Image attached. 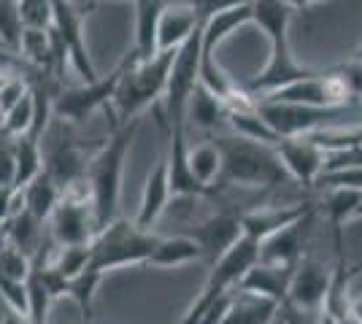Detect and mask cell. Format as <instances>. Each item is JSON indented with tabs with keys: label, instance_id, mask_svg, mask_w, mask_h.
<instances>
[{
	"label": "cell",
	"instance_id": "cell-35",
	"mask_svg": "<svg viewBox=\"0 0 362 324\" xmlns=\"http://www.w3.org/2000/svg\"><path fill=\"white\" fill-rule=\"evenodd\" d=\"M100 281H103V278L98 276V273H92V270H87V268H84V273H81V276H76L74 281H71L68 297H71L76 306H78V311H81V322H84V324L92 322L95 294H98Z\"/></svg>",
	"mask_w": 362,
	"mask_h": 324
},
{
	"label": "cell",
	"instance_id": "cell-4",
	"mask_svg": "<svg viewBox=\"0 0 362 324\" xmlns=\"http://www.w3.org/2000/svg\"><path fill=\"white\" fill-rule=\"evenodd\" d=\"M214 143L222 155L219 186L235 184L246 189H268V186L284 184L289 179L276 155V146L271 143H259L241 136H222Z\"/></svg>",
	"mask_w": 362,
	"mask_h": 324
},
{
	"label": "cell",
	"instance_id": "cell-50",
	"mask_svg": "<svg viewBox=\"0 0 362 324\" xmlns=\"http://www.w3.org/2000/svg\"><path fill=\"white\" fill-rule=\"evenodd\" d=\"M354 62H360L362 65V44L357 47V52H354Z\"/></svg>",
	"mask_w": 362,
	"mask_h": 324
},
{
	"label": "cell",
	"instance_id": "cell-10",
	"mask_svg": "<svg viewBox=\"0 0 362 324\" xmlns=\"http://www.w3.org/2000/svg\"><path fill=\"white\" fill-rule=\"evenodd\" d=\"M122 71H124V60L108 73V76H100L98 81H90V84H81V87H74V90H60L57 100H54V116H60L62 122H84L87 116H92L98 108H106L114 97V90L119 84Z\"/></svg>",
	"mask_w": 362,
	"mask_h": 324
},
{
	"label": "cell",
	"instance_id": "cell-9",
	"mask_svg": "<svg viewBox=\"0 0 362 324\" xmlns=\"http://www.w3.org/2000/svg\"><path fill=\"white\" fill-rule=\"evenodd\" d=\"M52 32L62 47L65 57L74 62L76 73L84 78V84L98 81V71L90 57V49L84 41V11L71 0H54V25Z\"/></svg>",
	"mask_w": 362,
	"mask_h": 324
},
{
	"label": "cell",
	"instance_id": "cell-48",
	"mask_svg": "<svg viewBox=\"0 0 362 324\" xmlns=\"http://www.w3.org/2000/svg\"><path fill=\"white\" fill-rule=\"evenodd\" d=\"M0 244H6V222H0Z\"/></svg>",
	"mask_w": 362,
	"mask_h": 324
},
{
	"label": "cell",
	"instance_id": "cell-20",
	"mask_svg": "<svg viewBox=\"0 0 362 324\" xmlns=\"http://www.w3.org/2000/svg\"><path fill=\"white\" fill-rule=\"evenodd\" d=\"M44 170L52 176V181L65 189V186L76 184V181H81L84 176H87V162H84V157H81V149L71 143V140H60L54 149H52V155L44 160Z\"/></svg>",
	"mask_w": 362,
	"mask_h": 324
},
{
	"label": "cell",
	"instance_id": "cell-16",
	"mask_svg": "<svg viewBox=\"0 0 362 324\" xmlns=\"http://www.w3.org/2000/svg\"><path fill=\"white\" fill-rule=\"evenodd\" d=\"M311 211L308 203H292V205H262L255 211H243L238 214L241 219L243 235L255 238L257 244H262L265 238H271L273 232L284 230L292 222H298Z\"/></svg>",
	"mask_w": 362,
	"mask_h": 324
},
{
	"label": "cell",
	"instance_id": "cell-39",
	"mask_svg": "<svg viewBox=\"0 0 362 324\" xmlns=\"http://www.w3.org/2000/svg\"><path fill=\"white\" fill-rule=\"evenodd\" d=\"M28 90H30V81L25 76H6V81L0 84V116L8 111L11 106H16L25 95H28Z\"/></svg>",
	"mask_w": 362,
	"mask_h": 324
},
{
	"label": "cell",
	"instance_id": "cell-3",
	"mask_svg": "<svg viewBox=\"0 0 362 324\" xmlns=\"http://www.w3.org/2000/svg\"><path fill=\"white\" fill-rule=\"evenodd\" d=\"M173 57H176V49L157 52L151 60H138L133 52L124 57V71H122L119 84H117L114 97H111L114 111H117V119L111 122V130L122 127L130 119H138L141 111L154 106L165 95Z\"/></svg>",
	"mask_w": 362,
	"mask_h": 324
},
{
	"label": "cell",
	"instance_id": "cell-53",
	"mask_svg": "<svg viewBox=\"0 0 362 324\" xmlns=\"http://www.w3.org/2000/svg\"><path fill=\"white\" fill-rule=\"evenodd\" d=\"M341 324H354V322H351V319H346V322H341Z\"/></svg>",
	"mask_w": 362,
	"mask_h": 324
},
{
	"label": "cell",
	"instance_id": "cell-30",
	"mask_svg": "<svg viewBox=\"0 0 362 324\" xmlns=\"http://www.w3.org/2000/svg\"><path fill=\"white\" fill-rule=\"evenodd\" d=\"M303 138H308L314 146H319L325 155L362 149V124H351V127H322V130H314V133H308Z\"/></svg>",
	"mask_w": 362,
	"mask_h": 324
},
{
	"label": "cell",
	"instance_id": "cell-25",
	"mask_svg": "<svg viewBox=\"0 0 362 324\" xmlns=\"http://www.w3.org/2000/svg\"><path fill=\"white\" fill-rule=\"evenodd\" d=\"M19 189H22V195H25V211L35 216L38 222H49L62 198V189L52 181V176L44 170L41 176L33 179L30 184L19 186Z\"/></svg>",
	"mask_w": 362,
	"mask_h": 324
},
{
	"label": "cell",
	"instance_id": "cell-42",
	"mask_svg": "<svg viewBox=\"0 0 362 324\" xmlns=\"http://www.w3.org/2000/svg\"><path fill=\"white\" fill-rule=\"evenodd\" d=\"M252 3L255 0H195V8L206 19L216 11H230V8H241V6H252Z\"/></svg>",
	"mask_w": 362,
	"mask_h": 324
},
{
	"label": "cell",
	"instance_id": "cell-17",
	"mask_svg": "<svg viewBox=\"0 0 362 324\" xmlns=\"http://www.w3.org/2000/svg\"><path fill=\"white\" fill-rule=\"evenodd\" d=\"M292 273H295V265H273V263H259V260H257V263L246 270V276L238 281L235 289L262 294V297H271L276 303H281V300L287 297Z\"/></svg>",
	"mask_w": 362,
	"mask_h": 324
},
{
	"label": "cell",
	"instance_id": "cell-24",
	"mask_svg": "<svg viewBox=\"0 0 362 324\" xmlns=\"http://www.w3.org/2000/svg\"><path fill=\"white\" fill-rule=\"evenodd\" d=\"M252 22V6L230 8V11H216V14L203 19V52L214 54L219 44H225L233 32Z\"/></svg>",
	"mask_w": 362,
	"mask_h": 324
},
{
	"label": "cell",
	"instance_id": "cell-13",
	"mask_svg": "<svg viewBox=\"0 0 362 324\" xmlns=\"http://www.w3.org/2000/svg\"><path fill=\"white\" fill-rule=\"evenodd\" d=\"M184 235H189L197 246H200V251H203V260L209 265H214L238 238H243V230L238 214L222 211V214H216L211 219L195 224V227H189Z\"/></svg>",
	"mask_w": 362,
	"mask_h": 324
},
{
	"label": "cell",
	"instance_id": "cell-29",
	"mask_svg": "<svg viewBox=\"0 0 362 324\" xmlns=\"http://www.w3.org/2000/svg\"><path fill=\"white\" fill-rule=\"evenodd\" d=\"M28 287V319L30 324H49V308L54 303V294L46 284L44 273H41V265L33 260L30 276L25 281Z\"/></svg>",
	"mask_w": 362,
	"mask_h": 324
},
{
	"label": "cell",
	"instance_id": "cell-2",
	"mask_svg": "<svg viewBox=\"0 0 362 324\" xmlns=\"http://www.w3.org/2000/svg\"><path fill=\"white\" fill-rule=\"evenodd\" d=\"M138 124H141V119H130V122H124L122 127H114L108 140L100 146V152L92 157L90 165H87V176L84 179H87V186H90L98 232L117 219L124 160H127V152H130V146L136 140Z\"/></svg>",
	"mask_w": 362,
	"mask_h": 324
},
{
	"label": "cell",
	"instance_id": "cell-7",
	"mask_svg": "<svg viewBox=\"0 0 362 324\" xmlns=\"http://www.w3.org/2000/svg\"><path fill=\"white\" fill-rule=\"evenodd\" d=\"M98 232L95 208H92L87 179L62 189V198L52 214V235L60 246H78L90 244Z\"/></svg>",
	"mask_w": 362,
	"mask_h": 324
},
{
	"label": "cell",
	"instance_id": "cell-34",
	"mask_svg": "<svg viewBox=\"0 0 362 324\" xmlns=\"http://www.w3.org/2000/svg\"><path fill=\"white\" fill-rule=\"evenodd\" d=\"M33 119H35V103H33V90L11 106L3 116H0V127L6 133V138H16V136H28L33 130Z\"/></svg>",
	"mask_w": 362,
	"mask_h": 324
},
{
	"label": "cell",
	"instance_id": "cell-6",
	"mask_svg": "<svg viewBox=\"0 0 362 324\" xmlns=\"http://www.w3.org/2000/svg\"><path fill=\"white\" fill-rule=\"evenodd\" d=\"M200 57H203V22L176 49V57H173V65H170V76H168L165 95H163L168 130L170 127H184L187 103H189L197 81H200Z\"/></svg>",
	"mask_w": 362,
	"mask_h": 324
},
{
	"label": "cell",
	"instance_id": "cell-23",
	"mask_svg": "<svg viewBox=\"0 0 362 324\" xmlns=\"http://www.w3.org/2000/svg\"><path fill=\"white\" fill-rule=\"evenodd\" d=\"M203 260V251L189 235H170V238H157L151 248L146 265L151 268H181Z\"/></svg>",
	"mask_w": 362,
	"mask_h": 324
},
{
	"label": "cell",
	"instance_id": "cell-45",
	"mask_svg": "<svg viewBox=\"0 0 362 324\" xmlns=\"http://www.w3.org/2000/svg\"><path fill=\"white\" fill-rule=\"evenodd\" d=\"M284 3H287L292 11H300V8H308V6H311L308 0H284Z\"/></svg>",
	"mask_w": 362,
	"mask_h": 324
},
{
	"label": "cell",
	"instance_id": "cell-54",
	"mask_svg": "<svg viewBox=\"0 0 362 324\" xmlns=\"http://www.w3.org/2000/svg\"><path fill=\"white\" fill-rule=\"evenodd\" d=\"M308 3H317V0H308Z\"/></svg>",
	"mask_w": 362,
	"mask_h": 324
},
{
	"label": "cell",
	"instance_id": "cell-14",
	"mask_svg": "<svg viewBox=\"0 0 362 324\" xmlns=\"http://www.w3.org/2000/svg\"><path fill=\"white\" fill-rule=\"evenodd\" d=\"M276 155L281 160L289 179H295L305 186L317 184L319 173L325 168V152L319 146H314L308 138H303V136L281 138L276 143Z\"/></svg>",
	"mask_w": 362,
	"mask_h": 324
},
{
	"label": "cell",
	"instance_id": "cell-8",
	"mask_svg": "<svg viewBox=\"0 0 362 324\" xmlns=\"http://www.w3.org/2000/svg\"><path fill=\"white\" fill-rule=\"evenodd\" d=\"M257 111L279 138H298L314 130L327 127L330 119L349 114L351 108H314V106H292V103H271L257 100Z\"/></svg>",
	"mask_w": 362,
	"mask_h": 324
},
{
	"label": "cell",
	"instance_id": "cell-15",
	"mask_svg": "<svg viewBox=\"0 0 362 324\" xmlns=\"http://www.w3.org/2000/svg\"><path fill=\"white\" fill-rule=\"evenodd\" d=\"M314 224V208L308 214L292 222L284 230L273 232L271 238H265L259 244V263H273V265H298L305 248V238Z\"/></svg>",
	"mask_w": 362,
	"mask_h": 324
},
{
	"label": "cell",
	"instance_id": "cell-18",
	"mask_svg": "<svg viewBox=\"0 0 362 324\" xmlns=\"http://www.w3.org/2000/svg\"><path fill=\"white\" fill-rule=\"evenodd\" d=\"M168 203H170V184H168V160L165 155L154 162V168L146 176L144 184V198L138 205V216L133 219L141 230H149L151 224L165 214Z\"/></svg>",
	"mask_w": 362,
	"mask_h": 324
},
{
	"label": "cell",
	"instance_id": "cell-51",
	"mask_svg": "<svg viewBox=\"0 0 362 324\" xmlns=\"http://www.w3.org/2000/svg\"><path fill=\"white\" fill-rule=\"evenodd\" d=\"M354 270H357V273H360V270H362V263H360V265H357V268H354Z\"/></svg>",
	"mask_w": 362,
	"mask_h": 324
},
{
	"label": "cell",
	"instance_id": "cell-31",
	"mask_svg": "<svg viewBox=\"0 0 362 324\" xmlns=\"http://www.w3.org/2000/svg\"><path fill=\"white\" fill-rule=\"evenodd\" d=\"M187 111L195 119L197 127H203V130H214L227 116V106L214 92H209L203 84L195 87V92L187 103Z\"/></svg>",
	"mask_w": 362,
	"mask_h": 324
},
{
	"label": "cell",
	"instance_id": "cell-37",
	"mask_svg": "<svg viewBox=\"0 0 362 324\" xmlns=\"http://www.w3.org/2000/svg\"><path fill=\"white\" fill-rule=\"evenodd\" d=\"M33 260L11 244H0V276L11 281H28Z\"/></svg>",
	"mask_w": 362,
	"mask_h": 324
},
{
	"label": "cell",
	"instance_id": "cell-49",
	"mask_svg": "<svg viewBox=\"0 0 362 324\" xmlns=\"http://www.w3.org/2000/svg\"><path fill=\"white\" fill-rule=\"evenodd\" d=\"M354 219H362V198H360V203H357V208H354Z\"/></svg>",
	"mask_w": 362,
	"mask_h": 324
},
{
	"label": "cell",
	"instance_id": "cell-1",
	"mask_svg": "<svg viewBox=\"0 0 362 324\" xmlns=\"http://www.w3.org/2000/svg\"><path fill=\"white\" fill-rule=\"evenodd\" d=\"M289 19H292V8L284 0H255L252 3V22L268 35L271 57H268V65L262 68V73H257L252 81L243 84V90L249 95L265 97V95L276 92V90L287 87L292 81H300V78H308L317 73V71L303 68L300 62L292 57L287 38Z\"/></svg>",
	"mask_w": 362,
	"mask_h": 324
},
{
	"label": "cell",
	"instance_id": "cell-52",
	"mask_svg": "<svg viewBox=\"0 0 362 324\" xmlns=\"http://www.w3.org/2000/svg\"><path fill=\"white\" fill-rule=\"evenodd\" d=\"M0 138H6V133H3V127H0Z\"/></svg>",
	"mask_w": 362,
	"mask_h": 324
},
{
	"label": "cell",
	"instance_id": "cell-22",
	"mask_svg": "<svg viewBox=\"0 0 362 324\" xmlns=\"http://www.w3.org/2000/svg\"><path fill=\"white\" fill-rule=\"evenodd\" d=\"M276 308H279V303L271 297L235 289L225 319L219 324H271L273 316H276Z\"/></svg>",
	"mask_w": 362,
	"mask_h": 324
},
{
	"label": "cell",
	"instance_id": "cell-32",
	"mask_svg": "<svg viewBox=\"0 0 362 324\" xmlns=\"http://www.w3.org/2000/svg\"><path fill=\"white\" fill-rule=\"evenodd\" d=\"M189 168L195 173L200 184L211 186L219 192V176H222V155L216 149V143H200L195 149H189Z\"/></svg>",
	"mask_w": 362,
	"mask_h": 324
},
{
	"label": "cell",
	"instance_id": "cell-47",
	"mask_svg": "<svg viewBox=\"0 0 362 324\" xmlns=\"http://www.w3.org/2000/svg\"><path fill=\"white\" fill-rule=\"evenodd\" d=\"M95 3H98V0H78V3H76V6H78V8H81V11H84V14H87V8H92V6H95ZM133 3H136V0H133Z\"/></svg>",
	"mask_w": 362,
	"mask_h": 324
},
{
	"label": "cell",
	"instance_id": "cell-27",
	"mask_svg": "<svg viewBox=\"0 0 362 324\" xmlns=\"http://www.w3.org/2000/svg\"><path fill=\"white\" fill-rule=\"evenodd\" d=\"M14 143V160H16V179L14 186H28L44 173V149H41V140L33 138V136H16L11 138Z\"/></svg>",
	"mask_w": 362,
	"mask_h": 324
},
{
	"label": "cell",
	"instance_id": "cell-21",
	"mask_svg": "<svg viewBox=\"0 0 362 324\" xmlns=\"http://www.w3.org/2000/svg\"><path fill=\"white\" fill-rule=\"evenodd\" d=\"M165 3L163 0H136V44L133 54L138 60H151L157 49V32H160V16Z\"/></svg>",
	"mask_w": 362,
	"mask_h": 324
},
{
	"label": "cell",
	"instance_id": "cell-28",
	"mask_svg": "<svg viewBox=\"0 0 362 324\" xmlns=\"http://www.w3.org/2000/svg\"><path fill=\"white\" fill-rule=\"evenodd\" d=\"M362 198V189H346V186H335L327 192V219H330V227L335 241H344V224L354 219V208Z\"/></svg>",
	"mask_w": 362,
	"mask_h": 324
},
{
	"label": "cell",
	"instance_id": "cell-38",
	"mask_svg": "<svg viewBox=\"0 0 362 324\" xmlns=\"http://www.w3.org/2000/svg\"><path fill=\"white\" fill-rule=\"evenodd\" d=\"M317 184H325L327 189L346 186V189H362V165H349V168L325 170L317 179Z\"/></svg>",
	"mask_w": 362,
	"mask_h": 324
},
{
	"label": "cell",
	"instance_id": "cell-40",
	"mask_svg": "<svg viewBox=\"0 0 362 324\" xmlns=\"http://www.w3.org/2000/svg\"><path fill=\"white\" fill-rule=\"evenodd\" d=\"M317 316L314 311H303L298 308L295 303H289L287 297L279 303V308H276V316H273L271 324H317Z\"/></svg>",
	"mask_w": 362,
	"mask_h": 324
},
{
	"label": "cell",
	"instance_id": "cell-11",
	"mask_svg": "<svg viewBox=\"0 0 362 324\" xmlns=\"http://www.w3.org/2000/svg\"><path fill=\"white\" fill-rule=\"evenodd\" d=\"M168 160V184L170 198H214L216 189L200 184L189 168V146L184 138V127H170V152Z\"/></svg>",
	"mask_w": 362,
	"mask_h": 324
},
{
	"label": "cell",
	"instance_id": "cell-19",
	"mask_svg": "<svg viewBox=\"0 0 362 324\" xmlns=\"http://www.w3.org/2000/svg\"><path fill=\"white\" fill-rule=\"evenodd\" d=\"M203 22L200 11L195 8V3H173L163 8L160 16V32H157V49L165 52V49H179L195 28Z\"/></svg>",
	"mask_w": 362,
	"mask_h": 324
},
{
	"label": "cell",
	"instance_id": "cell-41",
	"mask_svg": "<svg viewBox=\"0 0 362 324\" xmlns=\"http://www.w3.org/2000/svg\"><path fill=\"white\" fill-rule=\"evenodd\" d=\"M14 179H16L14 143H11V138H0V184L14 186Z\"/></svg>",
	"mask_w": 362,
	"mask_h": 324
},
{
	"label": "cell",
	"instance_id": "cell-46",
	"mask_svg": "<svg viewBox=\"0 0 362 324\" xmlns=\"http://www.w3.org/2000/svg\"><path fill=\"white\" fill-rule=\"evenodd\" d=\"M317 324H341V322H335L330 313H325V311H319V316H317Z\"/></svg>",
	"mask_w": 362,
	"mask_h": 324
},
{
	"label": "cell",
	"instance_id": "cell-36",
	"mask_svg": "<svg viewBox=\"0 0 362 324\" xmlns=\"http://www.w3.org/2000/svg\"><path fill=\"white\" fill-rule=\"evenodd\" d=\"M19 25L30 30H52L54 25V0H16Z\"/></svg>",
	"mask_w": 362,
	"mask_h": 324
},
{
	"label": "cell",
	"instance_id": "cell-44",
	"mask_svg": "<svg viewBox=\"0 0 362 324\" xmlns=\"http://www.w3.org/2000/svg\"><path fill=\"white\" fill-rule=\"evenodd\" d=\"M3 324H30V319L25 316V313H19V311H11L8 316H6V322Z\"/></svg>",
	"mask_w": 362,
	"mask_h": 324
},
{
	"label": "cell",
	"instance_id": "cell-43",
	"mask_svg": "<svg viewBox=\"0 0 362 324\" xmlns=\"http://www.w3.org/2000/svg\"><path fill=\"white\" fill-rule=\"evenodd\" d=\"M349 319L354 324H362V294H351V303H349Z\"/></svg>",
	"mask_w": 362,
	"mask_h": 324
},
{
	"label": "cell",
	"instance_id": "cell-5",
	"mask_svg": "<svg viewBox=\"0 0 362 324\" xmlns=\"http://www.w3.org/2000/svg\"><path fill=\"white\" fill-rule=\"evenodd\" d=\"M154 244H157V235H151V230H141L136 222H127V219H114L90 241L87 270L103 278L117 268L146 265Z\"/></svg>",
	"mask_w": 362,
	"mask_h": 324
},
{
	"label": "cell",
	"instance_id": "cell-33",
	"mask_svg": "<svg viewBox=\"0 0 362 324\" xmlns=\"http://www.w3.org/2000/svg\"><path fill=\"white\" fill-rule=\"evenodd\" d=\"M90 263V244H78V246H60L57 254L46 257V265L62 276L65 281H74L76 276L84 273V268Z\"/></svg>",
	"mask_w": 362,
	"mask_h": 324
},
{
	"label": "cell",
	"instance_id": "cell-26",
	"mask_svg": "<svg viewBox=\"0 0 362 324\" xmlns=\"http://www.w3.org/2000/svg\"><path fill=\"white\" fill-rule=\"evenodd\" d=\"M41 232H44V222H38L35 216L22 208L19 214L6 222V244L25 251L33 260L41 251Z\"/></svg>",
	"mask_w": 362,
	"mask_h": 324
},
{
	"label": "cell",
	"instance_id": "cell-12",
	"mask_svg": "<svg viewBox=\"0 0 362 324\" xmlns=\"http://www.w3.org/2000/svg\"><path fill=\"white\" fill-rule=\"evenodd\" d=\"M327 287H330V270L319 260L303 254L298 265H295L292 281H289L287 300L303 311L319 313L322 303H325V294H327Z\"/></svg>",
	"mask_w": 362,
	"mask_h": 324
}]
</instances>
